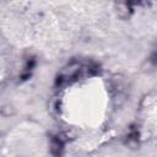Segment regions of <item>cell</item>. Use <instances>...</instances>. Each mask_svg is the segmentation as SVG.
Wrapping results in <instances>:
<instances>
[{
	"label": "cell",
	"instance_id": "1",
	"mask_svg": "<svg viewBox=\"0 0 157 157\" xmlns=\"http://www.w3.org/2000/svg\"><path fill=\"white\" fill-rule=\"evenodd\" d=\"M96 72V66L92 63H83L74 60L67 64L58 76V83H67L77 80L78 77L91 76Z\"/></svg>",
	"mask_w": 157,
	"mask_h": 157
}]
</instances>
